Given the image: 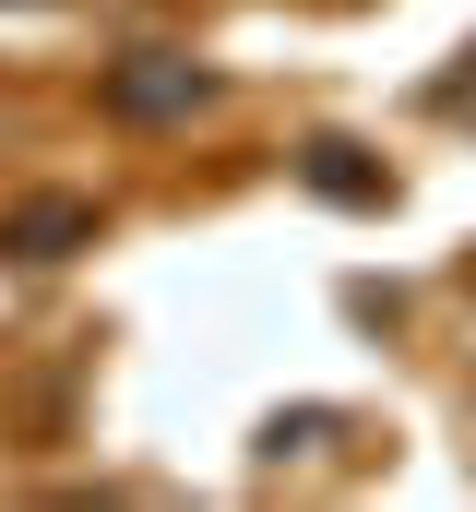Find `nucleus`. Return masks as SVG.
Here are the masks:
<instances>
[{"label": "nucleus", "instance_id": "nucleus-1", "mask_svg": "<svg viewBox=\"0 0 476 512\" xmlns=\"http://www.w3.org/2000/svg\"><path fill=\"white\" fill-rule=\"evenodd\" d=\"M191 96H203L191 60H131V72H119V108H143V120H155V108H191Z\"/></svg>", "mask_w": 476, "mask_h": 512}]
</instances>
